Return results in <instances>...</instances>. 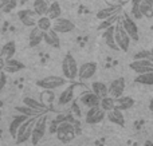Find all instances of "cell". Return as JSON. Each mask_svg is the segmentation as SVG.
Instances as JSON below:
<instances>
[{"label":"cell","instance_id":"obj_3","mask_svg":"<svg viewBox=\"0 0 153 146\" xmlns=\"http://www.w3.org/2000/svg\"><path fill=\"white\" fill-rule=\"evenodd\" d=\"M78 63H76L75 58L71 54H66L62 60V75L66 78L67 80H75L78 78Z\"/></svg>","mask_w":153,"mask_h":146},{"label":"cell","instance_id":"obj_39","mask_svg":"<svg viewBox=\"0 0 153 146\" xmlns=\"http://www.w3.org/2000/svg\"><path fill=\"white\" fill-rule=\"evenodd\" d=\"M16 5H18V0H10V1H8V4L5 5L3 10H4L5 12H10V11H12L13 8L16 7Z\"/></svg>","mask_w":153,"mask_h":146},{"label":"cell","instance_id":"obj_15","mask_svg":"<svg viewBox=\"0 0 153 146\" xmlns=\"http://www.w3.org/2000/svg\"><path fill=\"white\" fill-rule=\"evenodd\" d=\"M116 24H117V23H116ZM116 24H114V26L108 27L106 29H103L102 38H103V40H105L106 46H108L110 50L120 51L118 46H117V43H116V36H114V29H116Z\"/></svg>","mask_w":153,"mask_h":146},{"label":"cell","instance_id":"obj_44","mask_svg":"<svg viewBox=\"0 0 153 146\" xmlns=\"http://www.w3.org/2000/svg\"><path fill=\"white\" fill-rule=\"evenodd\" d=\"M148 107H149V110H151V111L153 113V98L151 99V101H149V105H148Z\"/></svg>","mask_w":153,"mask_h":146},{"label":"cell","instance_id":"obj_4","mask_svg":"<svg viewBox=\"0 0 153 146\" xmlns=\"http://www.w3.org/2000/svg\"><path fill=\"white\" fill-rule=\"evenodd\" d=\"M55 133H56V138L59 139L61 142L63 144H69L71 142L73 139L75 138V128L71 122L69 121H62L56 125V129H55Z\"/></svg>","mask_w":153,"mask_h":146},{"label":"cell","instance_id":"obj_38","mask_svg":"<svg viewBox=\"0 0 153 146\" xmlns=\"http://www.w3.org/2000/svg\"><path fill=\"white\" fill-rule=\"evenodd\" d=\"M7 80H8L7 72H5V71H0V91L4 90L5 85H7Z\"/></svg>","mask_w":153,"mask_h":146},{"label":"cell","instance_id":"obj_46","mask_svg":"<svg viewBox=\"0 0 153 146\" xmlns=\"http://www.w3.org/2000/svg\"><path fill=\"white\" fill-rule=\"evenodd\" d=\"M0 50H1V44H0Z\"/></svg>","mask_w":153,"mask_h":146},{"label":"cell","instance_id":"obj_6","mask_svg":"<svg viewBox=\"0 0 153 146\" xmlns=\"http://www.w3.org/2000/svg\"><path fill=\"white\" fill-rule=\"evenodd\" d=\"M121 26L125 28V31L129 34V36L132 38V40H134V42H137L138 39H140V32H138V26L137 23H136V20L130 16V13H126L124 12L121 15Z\"/></svg>","mask_w":153,"mask_h":146},{"label":"cell","instance_id":"obj_23","mask_svg":"<svg viewBox=\"0 0 153 146\" xmlns=\"http://www.w3.org/2000/svg\"><path fill=\"white\" fill-rule=\"evenodd\" d=\"M24 69V64L22 63L20 60L15 58H11L5 60V67H4V71L7 74H15V72H19Z\"/></svg>","mask_w":153,"mask_h":146},{"label":"cell","instance_id":"obj_30","mask_svg":"<svg viewBox=\"0 0 153 146\" xmlns=\"http://www.w3.org/2000/svg\"><path fill=\"white\" fill-rule=\"evenodd\" d=\"M134 82L138 83V85H144V86H153V71L144 72V74H137Z\"/></svg>","mask_w":153,"mask_h":146},{"label":"cell","instance_id":"obj_26","mask_svg":"<svg viewBox=\"0 0 153 146\" xmlns=\"http://www.w3.org/2000/svg\"><path fill=\"white\" fill-rule=\"evenodd\" d=\"M143 16L146 19H153V0H137Z\"/></svg>","mask_w":153,"mask_h":146},{"label":"cell","instance_id":"obj_24","mask_svg":"<svg viewBox=\"0 0 153 146\" xmlns=\"http://www.w3.org/2000/svg\"><path fill=\"white\" fill-rule=\"evenodd\" d=\"M16 54V43L13 40H10V42L4 43L1 46V50H0V55L7 60V59H11L13 58Z\"/></svg>","mask_w":153,"mask_h":146},{"label":"cell","instance_id":"obj_27","mask_svg":"<svg viewBox=\"0 0 153 146\" xmlns=\"http://www.w3.org/2000/svg\"><path fill=\"white\" fill-rule=\"evenodd\" d=\"M91 91L95 93L100 98H103V97L109 95V86L105 85L103 82H100V80H95V82L91 83Z\"/></svg>","mask_w":153,"mask_h":146},{"label":"cell","instance_id":"obj_28","mask_svg":"<svg viewBox=\"0 0 153 146\" xmlns=\"http://www.w3.org/2000/svg\"><path fill=\"white\" fill-rule=\"evenodd\" d=\"M48 4H50V3H48L47 0H34V1H32V10H34V12L36 13L38 16H43L47 13Z\"/></svg>","mask_w":153,"mask_h":146},{"label":"cell","instance_id":"obj_8","mask_svg":"<svg viewBox=\"0 0 153 146\" xmlns=\"http://www.w3.org/2000/svg\"><path fill=\"white\" fill-rule=\"evenodd\" d=\"M106 118V111L103 109H101L100 106H94L87 109L86 114H85V121L89 125H97L101 123Z\"/></svg>","mask_w":153,"mask_h":146},{"label":"cell","instance_id":"obj_33","mask_svg":"<svg viewBox=\"0 0 153 146\" xmlns=\"http://www.w3.org/2000/svg\"><path fill=\"white\" fill-rule=\"evenodd\" d=\"M118 19H120V13H116V15H111V16H109V18L103 19V20H101V24L98 26V29L103 31V29H106L108 27L114 26V24L118 21Z\"/></svg>","mask_w":153,"mask_h":146},{"label":"cell","instance_id":"obj_14","mask_svg":"<svg viewBox=\"0 0 153 146\" xmlns=\"http://www.w3.org/2000/svg\"><path fill=\"white\" fill-rule=\"evenodd\" d=\"M100 101H101V98L95 93H93V91H86V93H83L79 97V103L82 106H85L86 109L100 106Z\"/></svg>","mask_w":153,"mask_h":146},{"label":"cell","instance_id":"obj_20","mask_svg":"<svg viewBox=\"0 0 153 146\" xmlns=\"http://www.w3.org/2000/svg\"><path fill=\"white\" fill-rule=\"evenodd\" d=\"M27 118H28L27 115L20 114V113H19L18 115H15V117L11 119L10 126H8V133H10V136L12 137V138H15V137H16V133H18L19 128H20L22 123H23L24 121L27 119Z\"/></svg>","mask_w":153,"mask_h":146},{"label":"cell","instance_id":"obj_7","mask_svg":"<svg viewBox=\"0 0 153 146\" xmlns=\"http://www.w3.org/2000/svg\"><path fill=\"white\" fill-rule=\"evenodd\" d=\"M114 36H116V43L118 46L120 51H124V52H128L130 47V42H132V38L129 36L125 28L121 26V23L116 24V29H114Z\"/></svg>","mask_w":153,"mask_h":146},{"label":"cell","instance_id":"obj_2","mask_svg":"<svg viewBox=\"0 0 153 146\" xmlns=\"http://www.w3.org/2000/svg\"><path fill=\"white\" fill-rule=\"evenodd\" d=\"M38 117H39V115L28 117L23 123H22V126L19 128L18 133H16V137L13 138L18 145H22V144H24V142H27L28 139H31L32 129H34V125H35V122H36Z\"/></svg>","mask_w":153,"mask_h":146},{"label":"cell","instance_id":"obj_35","mask_svg":"<svg viewBox=\"0 0 153 146\" xmlns=\"http://www.w3.org/2000/svg\"><path fill=\"white\" fill-rule=\"evenodd\" d=\"M54 99H55V97H54L53 90H45V93H42V102L47 107H50V105L54 102Z\"/></svg>","mask_w":153,"mask_h":146},{"label":"cell","instance_id":"obj_9","mask_svg":"<svg viewBox=\"0 0 153 146\" xmlns=\"http://www.w3.org/2000/svg\"><path fill=\"white\" fill-rule=\"evenodd\" d=\"M98 71V64L95 62H85L78 69V79L79 80H90L94 78V75Z\"/></svg>","mask_w":153,"mask_h":146},{"label":"cell","instance_id":"obj_10","mask_svg":"<svg viewBox=\"0 0 153 146\" xmlns=\"http://www.w3.org/2000/svg\"><path fill=\"white\" fill-rule=\"evenodd\" d=\"M51 28L55 32H58V34H69V32L75 29V24L73 23L70 19L62 18L61 16V18L53 20V27H51Z\"/></svg>","mask_w":153,"mask_h":146},{"label":"cell","instance_id":"obj_31","mask_svg":"<svg viewBox=\"0 0 153 146\" xmlns=\"http://www.w3.org/2000/svg\"><path fill=\"white\" fill-rule=\"evenodd\" d=\"M36 27L39 29H42L43 32H46V31H48V29L53 27V20H51L47 15L39 16V18L36 19Z\"/></svg>","mask_w":153,"mask_h":146},{"label":"cell","instance_id":"obj_40","mask_svg":"<svg viewBox=\"0 0 153 146\" xmlns=\"http://www.w3.org/2000/svg\"><path fill=\"white\" fill-rule=\"evenodd\" d=\"M105 3L108 5H111V4H122L124 0H105Z\"/></svg>","mask_w":153,"mask_h":146},{"label":"cell","instance_id":"obj_25","mask_svg":"<svg viewBox=\"0 0 153 146\" xmlns=\"http://www.w3.org/2000/svg\"><path fill=\"white\" fill-rule=\"evenodd\" d=\"M134 99L132 97H125L121 95L120 98H116V107L121 111H125V110H129L134 106Z\"/></svg>","mask_w":153,"mask_h":146},{"label":"cell","instance_id":"obj_22","mask_svg":"<svg viewBox=\"0 0 153 146\" xmlns=\"http://www.w3.org/2000/svg\"><path fill=\"white\" fill-rule=\"evenodd\" d=\"M42 42H43V31L38 28L36 26L32 27L28 34V46L34 48V47H38Z\"/></svg>","mask_w":153,"mask_h":146},{"label":"cell","instance_id":"obj_37","mask_svg":"<svg viewBox=\"0 0 153 146\" xmlns=\"http://www.w3.org/2000/svg\"><path fill=\"white\" fill-rule=\"evenodd\" d=\"M15 110L16 111H19L20 114H24V115H27V117H34V115H40V114H38L35 110H32L31 107H28V106H16L15 107Z\"/></svg>","mask_w":153,"mask_h":146},{"label":"cell","instance_id":"obj_42","mask_svg":"<svg viewBox=\"0 0 153 146\" xmlns=\"http://www.w3.org/2000/svg\"><path fill=\"white\" fill-rule=\"evenodd\" d=\"M8 1H10V0H0V8L3 10V8H4L5 5L8 4Z\"/></svg>","mask_w":153,"mask_h":146},{"label":"cell","instance_id":"obj_29","mask_svg":"<svg viewBox=\"0 0 153 146\" xmlns=\"http://www.w3.org/2000/svg\"><path fill=\"white\" fill-rule=\"evenodd\" d=\"M46 15H47L51 20H55V19L61 18V15H62L61 4H59L58 1H51L50 4H48V10H47Z\"/></svg>","mask_w":153,"mask_h":146},{"label":"cell","instance_id":"obj_45","mask_svg":"<svg viewBox=\"0 0 153 146\" xmlns=\"http://www.w3.org/2000/svg\"><path fill=\"white\" fill-rule=\"evenodd\" d=\"M1 118H3V113H1V106H0V121H1Z\"/></svg>","mask_w":153,"mask_h":146},{"label":"cell","instance_id":"obj_21","mask_svg":"<svg viewBox=\"0 0 153 146\" xmlns=\"http://www.w3.org/2000/svg\"><path fill=\"white\" fill-rule=\"evenodd\" d=\"M106 118H108L109 122L114 123V125H118V126H125V117H124V113L121 110H118L117 107H114L113 110L106 113Z\"/></svg>","mask_w":153,"mask_h":146},{"label":"cell","instance_id":"obj_5","mask_svg":"<svg viewBox=\"0 0 153 146\" xmlns=\"http://www.w3.org/2000/svg\"><path fill=\"white\" fill-rule=\"evenodd\" d=\"M47 131V117L46 114H40L36 118V122L34 125L32 129V134H31V142L32 145H38L43 138H45V134Z\"/></svg>","mask_w":153,"mask_h":146},{"label":"cell","instance_id":"obj_11","mask_svg":"<svg viewBox=\"0 0 153 146\" xmlns=\"http://www.w3.org/2000/svg\"><path fill=\"white\" fill-rule=\"evenodd\" d=\"M129 69L133 70L136 74L151 72L153 71V62L148 59H133L129 63Z\"/></svg>","mask_w":153,"mask_h":146},{"label":"cell","instance_id":"obj_1","mask_svg":"<svg viewBox=\"0 0 153 146\" xmlns=\"http://www.w3.org/2000/svg\"><path fill=\"white\" fill-rule=\"evenodd\" d=\"M69 82L70 80H67L63 75H62V77H58V75H48V77L38 79L36 86L39 88H42V90H53L54 91L61 87H65Z\"/></svg>","mask_w":153,"mask_h":146},{"label":"cell","instance_id":"obj_19","mask_svg":"<svg viewBox=\"0 0 153 146\" xmlns=\"http://www.w3.org/2000/svg\"><path fill=\"white\" fill-rule=\"evenodd\" d=\"M74 101V86H69L66 87L58 97V106L63 107V106H67L70 105L71 102Z\"/></svg>","mask_w":153,"mask_h":146},{"label":"cell","instance_id":"obj_12","mask_svg":"<svg viewBox=\"0 0 153 146\" xmlns=\"http://www.w3.org/2000/svg\"><path fill=\"white\" fill-rule=\"evenodd\" d=\"M36 13L34 12V10H28V8H24L20 10L18 12V19L20 20V23L23 26L32 28V27L36 26Z\"/></svg>","mask_w":153,"mask_h":146},{"label":"cell","instance_id":"obj_32","mask_svg":"<svg viewBox=\"0 0 153 146\" xmlns=\"http://www.w3.org/2000/svg\"><path fill=\"white\" fill-rule=\"evenodd\" d=\"M100 107L105 110L106 113L113 110L114 107H116V98H113V97H110V95H106V97H103V98H101Z\"/></svg>","mask_w":153,"mask_h":146},{"label":"cell","instance_id":"obj_43","mask_svg":"<svg viewBox=\"0 0 153 146\" xmlns=\"http://www.w3.org/2000/svg\"><path fill=\"white\" fill-rule=\"evenodd\" d=\"M143 146H153V142L152 141H149V139H146L145 142H144V145Z\"/></svg>","mask_w":153,"mask_h":146},{"label":"cell","instance_id":"obj_17","mask_svg":"<svg viewBox=\"0 0 153 146\" xmlns=\"http://www.w3.org/2000/svg\"><path fill=\"white\" fill-rule=\"evenodd\" d=\"M23 105L31 107V109L35 110L38 114H43V113H46L48 110V107L46 106L42 101H38V99L32 98V97H24L23 98Z\"/></svg>","mask_w":153,"mask_h":146},{"label":"cell","instance_id":"obj_13","mask_svg":"<svg viewBox=\"0 0 153 146\" xmlns=\"http://www.w3.org/2000/svg\"><path fill=\"white\" fill-rule=\"evenodd\" d=\"M125 87H126V82L124 78H117L113 79L109 85V95L113 98H120L121 95H124Z\"/></svg>","mask_w":153,"mask_h":146},{"label":"cell","instance_id":"obj_34","mask_svg":"<svg viewBox=\"0 0 153 146\" xmlns=\"http://www.w3.org/2000/svg\"><path fill=\"white\" fill-rule=\"evenodd\" d=\"M130 16H132L134 20H141L144 18L143 12L140 10V4H138L137 0H133L132 1V10H130Z\"/></svg>","mask_w":153,"mask_h":146},{"label":"cell","instance_id":"obj_41","mask_svg":"<svg viewBox=\"0 0 153 146\" xmlns=\"http://www.w3.org/2000/svg\"><path fill=\"white\" fill-rule=\"evenodd\" d=\"M4 67H5V59L0 55V71H4Z\"/></svg>","mask_w":153,"mask_h":146},{"label":"cell","instance_id":"obj_18","mask_svg":"<svg viewBox=\"0 0 153 146\" xmlns=\"http://www.w3.org/2000/svg\"><path fill=\"white\" fill-rule=\"evenodd\" d=\"M43 42L53 48L61 47V39H59V36H58V32H55L53 28L43 32Z\"/></svg>","mask_w":153,"mask_h":146},{"label":"cell","instance_id":"obj_36","mask_svg":"<svg viewBox=\"0 0 153 146\" xmlns=\"http://www.w3.org/2000/svg\"><path fill=\"white\" fill-rule=\"evenodd\" d=\"M133 59H148L153 62V50H143L133 55Z\"/></svg>","mask_w":153,"mask_h":146},{"label":"cell","instance_id":"obj_16","mask_svg":"<svg viewBox=\"0 0 153 146\" xmlns=\"http://www.w3.org/2000/svg\"><path fill=\"white\" fill-rule=\"evenodd\" d=\"M121 12H122V4H111L105 8H101L95 16H97V19H100V20H103V19L109 18V16L116 15V13H121Z\"/></svg>","mask_w":153,"mask_h":146}]
</instances>
